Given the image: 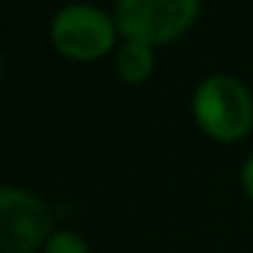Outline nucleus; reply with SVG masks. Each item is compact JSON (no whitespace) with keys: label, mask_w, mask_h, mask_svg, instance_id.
<instances>
[{"label":"nucleus","mask_w":253,"mask_h":253,"mask_svg":"<svg viewBox=\"0 0 253 253\" xmlns=\"http://www.w3.org/2000/svg\"><path fill=\"white\" fill-rule=\"evenodd\" d=\"M194 119L220 143L241 140L253 128V98L238 78L211 75L194 92Z\"/></svg>","instance_id":"nucleus-1"},{"label":"nucleus","mask_w":253,"mask_h":253,"mask_svg":"<svg viewBox=\"0 0 253 253\" xmlns=\"http://www.w3.org/2000/svg\"><path fill=\"white\" fill-rule=\"evenodd\" d=\"M197 0H119L113 9L116 30L128 42L161 45L179 39L197 21Z\"/></svg>","instance_id":"nucleus-2"},{"label":"nucleus","mask_w":253,"mask_h":253,"mask_svg":"<svg viewBox=\"0 0 253 253\" xmlns=\"http://www.w3.org/2000/svg\"><path fill=\"white\" fill-rule=\"evenodd\" d=\"M51 241L48 206L24 188H0V250L33 253Z\"/></svg>","instance_id":"nucleus-3"},{"label":"nucleus","mask_w":253,"mask_h":253,"mask_svg":"<svg viewBox=\"0 0 253 253\" xmlns=\"http://www.w3.org/2000/svg\"><path fill=\"white\" fill-rule=\"evenodd\" d=\"M116 21L95 6H66L57 12L51 24V42L63 57L72 60H95L113 48Z\"/></svg>","instance_id":"nucleus-4"},{"label":"nucleus","mask_w":253,"mask_h":253,"mask_svg":"<svg viewBox=\"0 0 253 253\" xmlns=\"http://www.w3.org/2000/svg\"><path fill=\"white\" fill-rule=\"evenodd\" d=\"M116 75L122 81H128V84H140L152 75L155 69V54L149 45H140V42H125L116 54Z\"/></svg>","instance_id":"nucleus-5"},{"label":"nucleus","mask_w":253,"mask_h":253,"mask_svg":"<svg viewBox=\"0 0 253 253\" xmlns=\"http://www.w3.org/2000/svg\"><path fill=\"white\" fill-rule=\"evenodd\" d=\"M45 253H89V247L75 232H54L51 241L45 244Z\"/></svg>","instance_id":"nucleus-6"},{"label":"nucleus","mask_w":253,"mask_h":253,"mask_svg":"<svg viewBox=\"0 0 253 253\" xmlns=\"http://www.w3.org/2000/svg\"><path fill=\"white\" fill-rule=\"evenodd\" d=\"M241 182H244V191H247V197L253 200V155L247 158V164H244V170H241Z\"/></svg>","instance_id":"nucleus-7"}]
</instances>
